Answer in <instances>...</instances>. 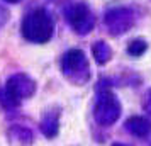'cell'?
<instances>
[{"label":"cell","instance_id":"cell-1","mask_svg":"<svg viewBox=\"0 0 151 146\" xmlns=\"http://www.w3.org/2000/svg\"><path fill=\"white\" fill-rule=\"evenodd\" d=\"M24 36L34 41H46L51 34V21L44 10H37L24 21Z\"/></svg>","mask_w":151,"mask_h":146},{"label":"cell","instance_id":"cell-2","mask_svg":"<svg viewBox=\"0 0 151 146\" xmlns=\"http://www.w3.org/2000/svg\"><path fill=\"white\" fill-rule=\"evenodd\" d=\"M144 49H146V44H144L143 41H134L132 44H131L129 53H131V55H141Z\"/></svg>","mask_w":151,"mask_h":146},{"label":"cell","instance_id":"cell-3","mask_svg":"<svg viewBox=\"0 0 151 146\" xmlns=\"http://www.w3.org/2000/svg\"><path fill=\"white\" fill-rule=\"evenodd\" d=\"M10 2H15V0H10Z\"/></svg>","mask_w":151,"mask_h":146}]
</instances>
